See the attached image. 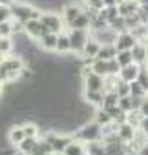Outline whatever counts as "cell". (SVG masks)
Segmentation results:
<instances>
[{"mask_svg": "<svg viewBox=\"0 0 148 155\" xmlns=\"http://www.w3.org/2000/svg\"><path fill=\"white\" fill-rule=\"evenodd\" d=\"M101 46H103V44H101L95 37H90L88 42L84 44V49H82V53H81V58H84V62L90 66V64L97 58V53H99Z\"/></svg>", "mask_w": 148, "mask_h": 155, "instance_id": "8992f818", "label": "cell"}, {"mask_svg": "<svg viewBox=\"0 0 148 155\" xmlns=\"http://www.w3.org/2000/svg\"><path fill=\"white\" fill-rule=\"evenodd\" d=\"M24 139H26V133H24L22 124H13V126L9 128V133H8V140H9V144L17 148Z\"/></svg>", "mask_w": 148, "mask_h": 155, "instance_id": "5bb4252c", "label": "cell"}, {"mask_svg": "<svg viewBox=\"0 0 148 155\" xmlns=\"http://www.w3.org/2000/svg\"><path fill=\"white\" fill-rule=\"evenodd\" d=\"M132 57H133V62L137 64H146L148 62V48L143 44V42H137L133 48H132Z\"/></svg>", "mask_w": 148, "mask_h": 155, "instance_id": "2e32d148", "label": "cell"}, {"mask_svg": "<svg viewBox=\"0 0 148 155\" xmlns=\"http://www.w3.org/2000/svg\"><path fill=\"white\" fill-rule=\"evenodd\" d=\"M68 35H69V42H71V53H75V55L81 57V53L84 49V44L92 37V31L90 29H75V28H69Z\"/></svg>", "mask_w": 148, "mask_h": 155, "instance_id": "3957f363", "label": "cell"}, {"mask_svg": "<svg viewBox=\"0 0 148 155\" xmlns=\"http://www.w3.org/2000/svg\"><path fill=\"white\" fill-rule=\"evenodd\" d=\"M117 62H119V66L123 68V66H128V64H132L133 62V57H132V49H124V51H119L117 53Z\"/></svg>", "mask_w": 148, "mask_h": 155, "instance_id": "484cf974", "label": "cell"}, {"mask_svg": "<svg viewBox=\"0 0 148 155\" xmlns=\"http://www.w3.org/2000/svg\"><path fill=\"white\" fill-rule=\"evenodd\" d=\"M139 111L144 115V117H148V95L144 97V101H143V104H141V108H139Z\"/></svg>", "mask_w": 148, "mask_h": 155, "instance_id": "d6a6232c", "label": "cell"}, {"mask_svg": "<svg viewBox=\"0 0 148 155\" xmlns=\"http://www.w3.org/2000/svg\"><path fill=\"white\" fill-rule=\"evenodd\" d=\"M117 53H119V49H117L115 44H103L101 49H99V53H97V58H101V60H110V58H115Z\"/></svg>", "mask_w": 148, "mask_h": 155, "instance_id": "ffe728a7", "label": "cell"}, {"mask_svg": "<svg viewBox=\"0 0 148 155\" xmlns=\"http://www.w3.org/2000/svg\"><path fill=\"white\" fill-rule=\"evenodd\" d=\"M137 42H139V40L133 37V33H132V31H121V33L117 35L115 46H117V49H119V51H124V49H132Z\"/></svg>", "mask_w": 148, "mask_h": 155, "instance_id": "30bf717a", "label": "cell"}, {"mask_svg": "<svg viewBox=\"0 0 148 155\" xmlns=\"http://www.w3.org/2000/svg\"><path fill=\"white\" fill-rule=\"evenodd\" d=\"M62 155H86V144L81 142V140H77V139H73L66 146V150L62 151Z\"/></svg>", "mask_w": 148, "mask_h": 155, "instance_id": "d6986e66", "label": "cell"}, {"mask_svg": "<svg viewBox=\"0 0 148 155\" xmlns=\"http://www.w3.org/2000/svg\"><path fill=\"white\" fill-rule=\"evenodd\" d=\"M137 155H148V144H144V146H141V148L137 150Z\"/></svg>", "mask_w": 148, "mask_h": 155, "instance_id": "e575fe53", "label": "cell"}, {"mask_svg": "<svg viewBox=\"0 0 148 155\" xmlns=\"http://www.w3.org/2000/svg\"><path fill=\"white\" fill-rule=\"evenodd\" d=\"M117 35H119V33H117L113 28H110V26H106V28H103V29H97V31H92V37H95L101 44H115Z\"/></svg>", "mask_w": 148, "mask_h": 155, "instance_id": "ba28073f", "label": "cell"}, {"mask_svg": "<svg viewBox=\"0 0 148 155\" xmlns=\"http://www.w3.org/2000/svg\"><path fill=\"white\" fill-rule=\"evenodd\" d=\"M84 11V8H81L79 4H68V6H64V9H62V18H64V24L66 26H69L73 20H75L81 13Z\"/></svg>", "mask_w": 148, "mask_h": 155, "instance_id": "7c38bea8", "label": "cell"}, {"mask_svg": "<svg viewBox=\"0 0 148 155\" xmlns=\"http://www.w3.org/2000/svg\"><path fill=\"white\" fill-rule=\"evenodd\" d=\"M22 128H24L26 137H40V128H39L35 122L28 120V122H24V124H22Z\"/></svg>", "mask_w": 148, "mask_h": 155, "instance_id": "4316f807", "label": "cell"}, {"mask_svg": "<svg viewBox=\"0 0 148 155\" xmlns=\"http://www.w3.org/2000/svg\"><path fill=\"white\" fill-rule=\"evenodd\" d=\"M57 38H59V33H53V31L44 33V35L39 38L40 49H44V51H55V48H57Z\"/></svg>", "mask_w": 148, "mask_h": 155, "instance_id": "4fadbf2b", "label": "cell"}, {"mask_svg": "<svg viewBox=\"0 0 148 155\" xmlns=\"http://www.w3.org/2000/svg\"><path fill=\"white\" fill-rule=\"evenodd\" d=\"M40 22L48 28V31H53V33H62L64 31V18L59 17L57 13H51V11H42L40 15Z\"/></svg>", "mask_w": 148, "mask_h": 155, "instance_id": "277c9868", "label": "cell"}, {"mask_svg": "<svg viewBox=\"0 0 148 155\" xmlns=\"http://www.w3.org/2000/svg\"><path fill=\"white\" fill-rule=\"evenodd\" d=\"M146 144H148V139H146Z\"/></svg>", "mask_w": 148, "mask_h": 155, "instance_id": "f35d334b", "label": "cell"}, {"mask_svg": "<svg viewBox=\"0 0 148 155\" xmlns=\"http://www.w3.org/2000/svg\"><path fill=\"white\" fill-rule=\"evenodd\" d=\"M135 131H137V128L132 126L128 120H124V122H121V124L117 126V137H119V140L124 142V144H130V142L133 140Z\"/></svg>", "mask_w": 148, "mask_h": 155, "instance_id": "9c48e42d", "label": "cell"}, {"mask_svg": "<svg viewBox=\"0 0 148 155\" xmlns=\"http://www.w3.org/2000/svg\"><path fill=\"white\" fill-rule=\"evenodd\" d=\"M119 108H121L123 111L130 113V111L133 110V104H132V95H128V97H119Z\"/></svg>", "mask_w": 148, "mask_h": 155, "instance_id": "4dcf8cb0", "label": "cell"}, {"mask_svg": "<svg viewBox=\"0 0 148 155\" xmlns=\"http://www.w3.org/2000/svg\"><path fill=\"white\" fill-rule=\"evenodd\" d=\"M141 71H143V66L137 64V62H132V64L121 68V71H119V79L130 84V82H133V81H139Z\"/></svg>", "mask_w": 148, "mask_h": 155, "instance_id": "52a82bcc", "label": "cell"}, {"mask_svg": "<svg viewBox=\"0 0 148 155\" xmlns=\"http://www.w3.org/2000/svg\"><path fill=\"white\" fill-rule=\"evenodd\" d=\"M141 13L146 17V20H148V4H144V6H141Z\"/></svg>", "mask_w": 148, "mask_h": 155, "instance_id": "d590c367", "label": "cell"}, {"mask_svg": "<svg viewBox=\"0 0 148 155\" xmlns=\"http://www.w3.org/2000/svg\"><path fill=\"white\" fill-rule=\"evenodd\" d=\"M115 93H117L119 97H128V95H130V84L124 82V81H121V82L117 84V88H115Z\"/></svg>", "mask_w": 148, "mask_h": 155, "instance_id": "1f68e13d", "label": "cell"}, {"mask_svg": "<svg viewBox=\"0 0 148 155\" xmlns=\"http://www.w3.org/2000/svg\"><path fill=\"white\" fill-rule=\"evenodd\" d=\"M68 28H75V29H90L92 28V17H90V13L84 9L75 20H73Z\"/></svg>", "mask_w": 148, "mask_h": 155, "instance_id": "ac0fdd59", "label": "cell"}, {"mask_svg": "<svg viewBox=\"0 0 148 155\" xmlns=\"http://www.w3.org/2000/svg\"><path fill=\"white\" fill-rule=\"evenodd\" d=\"M95 122H99L101 126H106V124H110V122H113V119H112V115L108 113V110H104V108H97V111H95V119H93Z\"/></svg>", "mask_w": 148, "mask_h": 155, "instance_id": "7402d4cb", "label": "cell"}, {"mask_svg": "<svg viewBox=\"0 0 148 155\" xmlns=\"http://www.w3.org/2000/svg\"><path fill=\"white\" fill-rule=\"evenodd\" d=\"M39 144H40V139H39V137H26V139L17 146V150H18L22 155H31V153L39 148Z\"/></svg>", "mask_w": 148, "mask_h": 155, "instance_id": "9a60e30c", "label": "cell"}, {"mask_svg": "<svg viewBox=\"0 0 148 155\" xmlns=\"http://www.w3.org/2000/svg\"><path fill=\"white\" fill-rule=\"evenodd\" d=\"M86 155H90V153H86Z\"/></svg>", "mask_w": 148, "mask_h": 155, "instance_id": "ab89813d", "label": "cell"}, {"mask_svg": "<svg viewBox=\"0 0 148 155\" xmlns=\"http://www.w3.org/2000/svg\"><path fill=\"white\" fill-rule=\"evenodd\" d=\"M108 26H110V28H113L117 33H121V31H128V28H126V20H124V17H123V15H119V17H115L113 20H110V22H108Z\"/></svg>", "mask_w": 148, "mask_h": 155, "instance_id": "d4e9b609", "label": "cell"}, {"mask_svg": "<svg viewBox=\"0 0 148 155\" xmlns=\"http://www.w3.org/2000/svg\"><path fill=\"white\" fill-rule=\"evenodd\" d=\"M90 68H92V71H95V73H99V75H103V77L108 75V60L95 58V60L90 64Z\"/></svg>", "mask_w": 148, "mask_h": 155, "instance_id": "603a6c76", "label": "cell"}, {"mask_svg": "<svg viewBox=\"0 0 148 155\" xmlns=\"http://www.w3.org/2000/svg\"><path fill=\"white\" fill-rule=\"evenodd\" d=\"M73 139H77L81 142H93V140H103V126L95 120H86L82 122L75 133H71Z\"/></svg>", "mask_w": 148, "mask_h": 155, "instance_id": "6da1fadb", "label": "cell"}, {"mask_svg": "<svg viewBox=\"0 0 148 155\" xmlns=\"http://www.w3.org/2000/svg\"><path fill=\"white\" fill-rule=\"evenodd\" d=\"M13 33H15V26H13V20L0 22V37H13Z\"/></svg>", "mask_w": 148, "mask_h": 155, "instance_id": "f1b7e54d", "label": "cell"}, {"mask_svg": "<svg viewBox=\"0 0 148 155\" xmlns=\"http://www.w3.org/2000/svg\"><path fill=\"white\" fill-rule=\"evenodd\" d=\"M82 101L93 108H103L104 104V91H93V90H84Z\"/></svg>", "mask_w": 148, "mask_h": 155, "instance_id": "8fae6325", "label": "cell"}, {"mask_svg": "<svg viewBox=\"0 0 148 155\" xmlns=\"http://www.w3.org/2000/svg\"><path fill=\"white\" fill-rule=\"evenodd\" d=\"M84 2H86V0H84Z\"/></svg>", "mask_w": 148, "mask_h": 155, "instance_id": "60d3db41", "label": "cell"}, {"mask_svg": "<svg viewBox=\"0 0 148 155\" xmlns=\"http://www.w3.org/2000/svg\"><path fill=\"white\" fill-rule=\"evenodd\" d=\"M13 20V8L9 4H0V22Z\"/></svg>", "mask_w": 148, "mask_h": 155, "instance_id": "f546056e", "label": "cell"}, {"mask_svg": "<svg viewBox=\"0 0 148 155\" xmlns=\"http://www.w3.org/2000/svg\"><path fill=\"white\" fill-rule=\"evenodd\" d=\"M24 33H26V37L39 40L44 33H48V28L40 22V18H33V20L24 22Z\"/></svg>", "mask_w": 148, "mask_h": 155, "instance_id": "5b68a950", "label": "cell"}, {"mask_svg": "<svg viewBox=\"0 0 148 155\" xmlns=\"http://www.w3.org/2000/svg\"><path fill=\"white\" fill-rule=\"evenodd\" d=\"M11 8H13V20H18L22 24L28 22V20H33V18H40V15H42V9H39L35 6H29V4L13 2Z\"/></svg>", "mask_w": 148, "mask_h": 155, "instance_id": "7a4b0ae2", "label": "cell"}, {"mask_svg": "<svg viewBox=\"0 0 148 155\" xmlns=\"http://www.w3.org/2000/svg\"><path fill=\"white\" fill-rule=\"evenodd\" d=\"M115 106H119V95L115 91H104V104H103V108L104 110H112Z\"/></svg>", "mask_w": 148, "mask_h": 155, "instance_id": "44dd1931", "label": "cell"}, {"mask_svg": "<svg viewBox=\"0 0 148 155\" xmlns=\"http://www.w3.org/2000/svg\"><path fill=\"white\" fill-rule=\"evenodd\" d=\"M130 95L132 97H146L148 91L144 90V86L139 81H133V82H130Z\"/></svg>", "mask_w": 148, "mask_h": 155, "instance_id": "cb8c5ba5", "label": "cell"}, {"mask_svg": "<svg viewBox=\"0 0 148 155\" xmlns=\"http://www.w3.org/2000/svg\"><path fill=\"white\" fill-rule=\"evenodd\" d=\"M13 38L11 37H0V51H2L6 57L13 51Z\"/></svg>", "mask_w": 148, "mask_h": 155, "instance_id": "83f0119b", "label": "cell"}, {"mask_svg": "<svg viewBox=\"0 0 148 155\" xmlns=\"http://www.w3.org/2000/svg\"><path fill=\"white\" fill-rule=\"evenodd\" d=\"M139 130L148 135V117H143V120H141V124H139Z\"/></svg>", "mask_w": 148, "mask_h": 155, "instance_id": "836d02e7", "label": "cell"}, {"mask_svg": "<svg viewBox=\"0 0 148 155\" xmlns=\"http://www.w3.org/2000/svg\"><path fill=\"white\" fill-rule=\"evenodd\" d=\"M55 53H59V55H68V53H71V42H69V35H68V33H64V31L59 33Z\"/></svg>", "mask_w": 148, "mask_h": 155, "instance_id": "e0dca14e", "label": "cell"}, {"mask_svg": "<svg viewBox=\"0 0 148 155\" xmlns=\"http://www.w3.org/2000/svg\"><path fill=\"white\" fill-rule=\"evenodd\" d=\"M144 26H146V29H148V20H146V22H144Z\"/></svg>", "mask_w": 148, "mask_h": 155, "instance_id": "74e56055", "label": "cell"}, {"mask_svg": "<svg viewBox=\"0 0 148 155\" xmlns=\"http://www.w3.org/2000/svg\"><path fill=\"white\" fill-rule=\"evenodd\" d=\"M4 58H6V55H4L2 51H0V64H2V62H4Z\"/></svg>", "mask_w": 148, "mask_h": 155, "instance_id": "8d00e7d4", "label": "cell"}]
</instances>
